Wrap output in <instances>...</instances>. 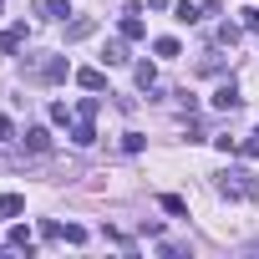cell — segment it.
<instances>
[{
	"mask_svg": "<svg viewBox=\"0 0 259 259\" xmlns=\"http://www.w3.org/2000/svg\"><path fill=\"white\" fill-rule=\"evenodd\" d=\"M213 188H219L224 198H259V178H254L249 168H224Z\"/></svg>",
	"mask_w": 259,
	"mask_h": 259,
	"instance_id": "6da1fadb",
	"label": "cell"
},
{
	"mask_svg": "<svg viewBox=\"0 0 259 259\" xmlns=\"http://www.w3.org/2000/svg\"><path fill=\"white\" fill-rule=\"evenodd\" d=\"M61 26H66V46H71V41L97 36V21H92V16H76V21H61Z\"/></svg>",
	"mask_w": 259,
	"mask_h": 259,
	"instance_id": "5b68a950",
	"label": "cell"
},
{
	"mask_svg": "<svg viewBox=\"0 0 259 259\" xmlns=\"http://www.w3.org/2000/svg\"><path fill=\"white\" fill-rule=\"evenodd\" d=\"M71 143H76V148H92V143H97V133H92V117H81V122L71 127Z\"/></svg>",
	"mask_w": 259,
	"mask_h": 259,
	"instance_id": "30bf717a",
	"label": "cell"
},
{
	"mask_svg": "<svg viewBox=\"0 0 259 259\" xmlns=\"http://www.w3.org/2000/svg\"><path fill=\"white\" fill-rule=\"evenodd\" d=\"M51 122H61V127H66V122H71V107H66V102H51Z\"/></svg>",
	"mask_w": 259,
	"mask_h": 259,
	"instance_id": "603a6c76",
	"label": "cell"
},
{
	"mask_svg": "<svg viewBox=\"0 0 259 259\" xmlns=\"http://www.w3.org/2000/svg\"><path fill=\"white\" fill-rule=\"evenodd\" d=\"M76 117H97V97H81L76 102Z\"/></svg>",
	"mask_w": 259,
	"mask_h": 259,
	"instance_id": "d4e9b609",
	"label": "cell"
},
{
	"mask_svg": "<svg viewBox=\"0 0 259 259\" xmlns=\"http://www.w3.org/2000/svg\"><path fill=\"white\" fill-rule=\"evenodd\" d=\"M173 16H178V21H183V26H193V21H198V16H203V11H198V6H188V0H183V6H173Z\"/></svg>",
	"mask_w": 259,
	"mask_h": 259,
	"instance_id": "ac0fdd59",
	"label": "cell"
},
{
	"mask_svg": "<svg viewBox=\"0 0 259 259\" xmlns=\"http://www.w3.org/2000/svg\"><path fill=\"white\" fill-rule=\"evenodd\" d=\"M21 143H26V153H36V158L51 153V133H46V127H26V138H21Z\"/></svg>",
	"mask_w": 259,
	"mask_h": 259,
	"instance_id": "277c9868",
	"label": "cell"
},
{
	"mask_svg": "<svg viewBox=\"0 0 259 259\" xmlns=\"http://www.w3.org/2000/svg\"><path fill=\"white\" fill-rule=\"evenodd\" d=\"M0 213H6V219L26 213V198H21V193H6V198H0Z\"/></svg>",
	"mask_w": 259,
	"mask_h": 259,
	"instance_id": "5bb4252c",
	"label": "cell"
},
{
	"mask_svg": "<svg viewBox=\"0 0 259 259\" xmlns=\"http://www.w3.org/2000/svg\"><path fill=\"white\" fill-rule=\"evenodd\" d=\"M239 31H244V26H234V21H224V26H219V41H224V46H234V41H239Z\"/></svg>",
	"mask_w": 259,
	"mask_h": 259,
	"instance_id": "ffe728a7",
	"label": "cell"
},
{
	"mask_svg": "<svg viewBox=\"0 0 259 259\" xmlns=\"http://www.w3.org/2000/svg\"><path fill=\"white\" fill-rule=\"evenodd\" d=\"M239 26H244V31H259V6H244V11H239Z\"/></svg>",
	"mask_w": 259,
	"mask_h": 259,
	"instance_id": "d6986e66",
	"label": "cell"
},
{
	"mask_svg": "<svg viewBox=\"0 0 259 259\" xmlns=\"http://www.w3.org/2000/svg\"><path fill=\"white\" fill-rule=\"evenodd\" d=\"M0 11H6V0H0Z\"/></svg>",
	"mask_w": 259,
	"mask_h": 259,
	"instance_id": "f1b7e54d",
	"label": "cell"
},
{
	"mask_svg": "<svg viewBox=\"0 0 259 259\" xmlns=\"http://www.w3.org/2000/svg\"><path fill=\"white\" fill-rule=\"evenodd\" d=\"M244 249H249V254H259V234H254V239H249V244H244Z\"/></svg>",
	"mask_w": 259,
	"mask_h": 259,
	"instance_id": "83f0119b",
	"label": "cell"
},
{
	"mask_svg": "<svg viewBox=\"0 0 259 259\" xmlns=\"http://www.w3.org/2000/svg\"><path fill=\"white\" fill-rule=\"evenodd\" d=\"M239 153H244V158H259V133H254V138H239Z\"/></svg>",
	"mask_w": 259,
	"mask_h": 259,
	"instance_id": "cb8c5ba5",
	"label": "cell"
},
{
	"mask_svg": "<svg viewBox=\"0 0 259 259\" xmlns=\"http://www.w3.org/2000/svg\"><path fill=\"white\" fill-rule=\"evenodd\" d=\"M198 71H224V56H219V51H208V56L198 61Z\"/></svg>",
	"mask_w": 259,
	"mask_h": 259,
	"instance_id": "7402d4cb",
	"label": "cell"
},
{
	"mask_svg": "<svg viewBox=\"0 0 259 259\" xmlns=\"http://www.w3.org/2000/svg\"><path fill=\"white\" fill-rule=\"evenodd\" d=\"M143 36H148L143 11H138V6H127V16H122V41H143Z\"/></svg>",
	"mask_w": 259,
	"mask_h": 259,
	"instance_id": "3957f363",
	"label": "cell"
},
{
	"mask_svg": "<svg viewBox=\"0 0 259 259\" xmlns=\"http://www.w3.org/2000/svg\"><path fill=\"white\" fill-rule=\"evenodd\" d=\"M102 61H107V66H127V41H107Z\"/></svg>",
	"mask_w": 259,
	"mask_h": 259,
	"instance_id": "8fae6325",
	"label": "cell"
},
{
	"mask_svg": "<svg viewBox=\"0 0 259 259\" xmlns=\"http://www.w3.org/2000/svg\"><path fill=\"white\" fill-rule=\"evenodd\" d=\"M6 249H16V254H36V239H31V229H26V224H16V229L6 234Z\"/></svg>",
	"mask_w": 259,
	"mask_h": 259,
	"instance_id": "52a82bcc",
	"label": "cell"
},
{
	"mask_svg": "<svg viewBox=\"0 0 259 259\" xmlns=\"http://www.w3.org/2000/svg\"><path fill=\"white\" fill-rule=\"evenodd\" d=\"M11 138H16V122H11V117H0V143H11Z\"/></svg>",
	"mask_w": 259,
	"mask_h": 259,
	"instance_id": "484cf974",
	"label": "cell"
},
{
	"mask_svg": "<svg viewBox=\"0 0 259 259\" xmlns=\"http://www.w3.org/2000/svg\"><path fill=\"white\" fill-rule=\"evenodd\" d=\"M31 41V31H26V21L21 26H6V31H0V51H21Z\"/></svg>",
	"mask_w": 259,
	"mask_h": 259,
	"instance_id": "ba28073f",
	"label": "cell"
},
{
	"mask_svg": "<svg viewBox=\"0 0 259 259\" xmlns=\"http://www.w3.org/2000/svg\"><path fill=\"white\" fill-rule=\"evenodd\" d=\"M143 143H148L143 133H127V138H122V153H143Z\"/></svg>",
	"mask_w": 259,
	"mask_h": 259,
	"instance_id": "44dd1931",
	"label": "cell"
},
{
	"mask_svg": "<svg viewBox=\"0 0 259 259\" xmlns=\"http://www.w3.org/2000/svg\"><path fill=\"white\" fill-rule=\"evenodd\" d=\"M76 87H81V92H102V87H107L102 66H81V71H76Z\"/></svg>",
	"mask_w": 259,
	"mask_h": 259,
	"instance_id": "9c48e42d",
	"label": "cell"
},
{
	"mask_svg": "<svg viewBox=\"0 0 259 259\" xmlns=\"http://www.w3.org/2000/svg\"><path fill=\"white\" fill-rule=\"evenodd\" d=\"M148 6H153V11H168V6H173V0H148Z\"/></svg>",
	"mask_w": 259,
	"mask_h": 259,
	"instance_id": "4316f807",
	"label": "cell"
},
{
	"mask_svg": "<svg viewBox=\"0 0 259 259\" xmlns=\"http://www.w3.org/2000/svg\"><path fill=\"white\" fill-rule=\"evenodd\" d=\"M31 81H66L71 76V66H66V56H26V66H21Z\"/></svg>",
	"mask_w": 259,
	"mask_h": 259,
	"instance_id": "7a4b0ae2",
	"label": "cell"
},
{
	"mask_svg": "<svg viewBox=\"0 0 259 259\" xmlns=\"http://www.w3.org/2000/svg\"><path fill=\"white\" fill-rule=\"evenodd\" d=\"M133 76H138V87H143V92H153V87H158V66H153V61H138V71H133Z\"/></svg>",
	"mask_w": 259,
	"mask_h": 259,
	"instance_id": "7c38bea8",
	"label": "cell"
},
{
	"mask_svg": "<svg viewBox=\"0 0 259 259\" xmlns=\"http://www.w3.org/2000/svg\"><path fill=\"white\" fill-rule=\"evenodd\" d=\"M158 203H163V208H168V213H173V219H183V213H188V203H183V198H178V193H163V198H158Z\"/></svg>",
	"mask_w": 259,
	"mask_h": 259,
	"instance_id": "2e32d148",
	"label": "cell"
},
{
	"mask_svg": "<svg viewBox=\"0 0 259 259\" xmlns=\"http://www.w3.org/2000/svg\"><path fill=\"white\" fill-rule=\"evenodd\" d=\"M153 51H158V56H183V46H178L173 36H158V41H153Z\"/></svg>",
	"mask_w": 259,
	"mask_h": 259,
	"instance_id": "9a60e30c",
	"label": "cell"
},
{
	"mask_svg": "<svg viewBox=\"0 0 259 259\" xmlns=\"http://www.w3.org/2000/svg\"><path fill=\"white\" fill-rule=\"evenodd\" d=\"M41 11H46L51 21H66V16H76V11H71V0H41Z\"/></svg>",
	"mask_w": 259,
	"mask_h": 259,
	"instance_id": "4fadbf2b",
	"label": "cell"
},
{
	"mask_svg": "<svg viewBox=\"0 0 259 259\" xmlns=\"http://www.w3.org/2000/svg\"><path fill=\"white\" fill-rule=\"evenodd\" d=\"M213 107H219V112H239V107H244V97H239V87H234V81H224V87L213 92Z\"/></svg>",
	"mask_w": 259,
	"mask_h": 259,
	"instance_id": "8992f818",
	"label": "cell"
},
{
	"mask_svg": "<svg viewBox=\"0 0 259 259\" xmlns=\"http://www.w3.org/2000/svg\"><path fill=\"white\" fill-rule=\"evenodd\" d=\"M61 244H87V229L81 224H61Z\"/></svg>",
	"mask_w": 259,
	"mask_h": 259,
	"instance_id": "e0dca14e",
	"label": "cell"
}]
</instances>
